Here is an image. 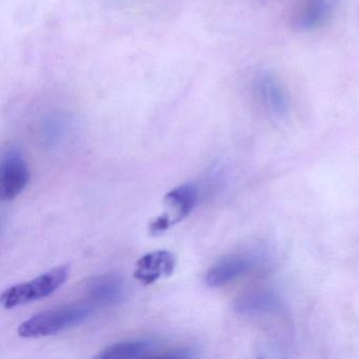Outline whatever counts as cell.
I'll list each match as a JSON object with an SVG mask.
<instances>
[{
    "label": "cell",
    "instance_id": "6da1fadb",
    "mask_svg": "<svg viewBox=\"0 0 359 359\" xmlns=\"http://www.w3.org/2000/svg\"><path fill=\"white\" fill-rule=\"evenodd\" d=\"M94 308L91 304H68L37 313L20 323L18 335L24 338L55 335L89 319L93 315Z\"/></svg>",
    "mask_w": 359,
    "mask_h": 359
},
{
    "label": "cell",
    "instance_id": "7a4b0ae2",
    "mask_svg": "<svg viewBox=\"0 0 359 359\" xmlns=\"http://www.w3.org/2000/svg\"><path fill=\"white\" fill-rule=\"evenodd\" d=\"M69 275L70 266L62 264L39 275L32 280L13 285L1 294V306L10 310L48 297L65 285Z\"/></svg>",
    "mask_w": 359,
    "mask_h": 359
},
{
    "label": "cell",
    "instance_id": "3957f363",
    "mask_svg": "<svg viewBox=\"0 0 359 359\" xmlns=\"http://www.w3.org/2000/svg\"><path fill=\"white\" fill-rule=\"evenodd\" d=\"M168 211L149 224V232L161 235L190 215L199 199V190L193 184H184L169 191L165 196Z\"/></svg>",
    "mask_w": 359,
    "mask_h": 359
},
{
    "label": "cell",
    "instance_id": "277c9868",
    "mask_svg": "<svg viewBox=\"0 0 359 359\" xmlns=\"http://www.w3.org/2000/svg\"><path fill=\"white\" fill-rule=\"evenodd\" d=\"M28 163L22 153L15 148L9 149L4 154L0 165V198L13 201L22 194L30 182Z\"/></svg>",
    "mask_w": 359,
    "mask_h": 359
},
{
    "label": "cell",
    "instance_id": "5b68a950",
    "mask_svg": "<svg viewBox=\"0 0 359 359\" xmlns=\"http://www.w3.org/2000/svg\"><path fill=\"white\" fill-rule=\"evenodd\" d=\"M262 255L255 252H237L218 260L205 274L210 287H219L251 272L262 262Z\"/></svg>",
    "mask_w": 359,
    "mask_h": 359
},
{
    "label": "cell",
    "instance_id": "8992f818",
    "mask_svg": "<svg viewBox=\"0 0 359 359\" xmlns=\"http://www.w3.org/2000/svg\"><path fill=\"white\" fill-rule=\"evenodd\" d=\"M86 294L93 306H114L125 297V281L117 274L100 275L87 283Z\"/></svg>",
    "mask_w": 359,
    "mask_h": 359
},
{
    "label": "cell",
    "instance_id": "52a82bcc",
    "mask_svg": "<svg viewBox=\"0 0 359 359\" xmlns=\"http://www.w3.org/2000/svg\"><path fill=\"white\" fill-rule=\"evenodd\" d=\"M176 268V257L165 250L151 252L142 256L134 271V277L142 285H152L163 277L170 276Z\"/></svg>",
    "mask_w": 359,
    "mask_h": 359
},
{
    "label": "cell",
    "instance_id": "ba28073f",
    "mask_svg": "<svg viewBox=\"0 0 359 359\" xmlns=\"http://www.w3.org/2000/svg\"><path fill=\"white\" fill-rule=\"evenodd\" d=\"M257 89L262 102L275 117L283 118L287 114L289 102L287 94L274 75L262 71L257 77Z\"/></svg>",
    "mask_w": 359,
    "mask_h": 359
},
{
    "label": "cell",
    "instance_id": "9c48e42d",
    "mask_svg": "<svg viewBox=\"0 0 359 359\" xmlns=\"http://www.w3.org/2000/svg\"><path fill=\"white\" fill-rule=\"evenodd\" d=\"M280 306L281 302L278 296L264 290L248 292L237 298L234 302V310L245 316L268 314L278 310Z\"/></svg>",
    "mask_w": 359,
    "mask_h": 359
},
{
    "label": "cell",
    "instance_id": "30bf717a",
    "mask_svg": "<svg viewBox=\"0 0 359 359\" xmlns=\"http://www.w3.org/2000/svg\"><path fill=\"white\" fill-rule=\"evenodd\" d=\"M156 342L148 338H136L125 341L116 342L107 346L96 355V358H138V357L154 356L157 352Z\"/></svg>",
    "mask_w": 359,
    "mask_h": 359
},
{
    "label": "cell",
    "instance_id": "8fae6325",
    "mask_svg": "<svg viewBox=\"0 0 359 359\" xmlns=\"http://www.w3.org/2000/svg\"><path fill=\"white\" fill-rule=\"evenodd\" d=\"M331 11L330 0H306L296 16V26L311 30L321 26Z\"/></svg>",
    "mask_w": 359,
    "mask_h": 359
},
{
    "label": "cell",
    "instance_id": "7c38bea8",
    "mask_svg": "<svg viewBox=\"0 0 359 359\" xmlns=\"http://www.w3.org/2000/svg\"><path fill=\"white\" fill-rule=\"evenodd\" d=\"M161 357H170V358H193L197 357L196 351L190 348H177L168 351L165 354H161Z\"/></svg>",
    "mask_w": 359,
    "mask_h": 359
}]
</instances>
